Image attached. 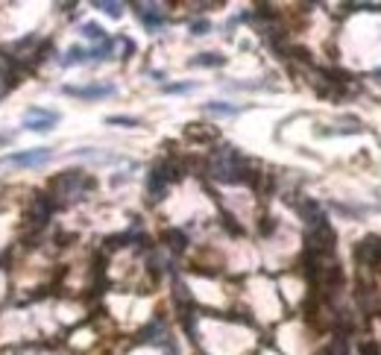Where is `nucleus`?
<instances>
[{
    "instance_id": "6",
    "label": "nucleus",
    "mask_w": 381,
    "mask_h": 355,
    "mask_svg": "<svg viewBox=\"0 0 381 355\" xmlns=\"http://www.w3.org/2000/svg\"><path fill=\"white\" fill-rule=\"evenodd\" d=\"M115 86H65V94H71V97H79V100H103V97H115Z\"/></svg>"
},
{
    "instance_id": "2",
    "label": "nucleus",
    "mask_w": 381,
    "mask_h": 355,
    "mask_svg": "<svg viewBox=\"0 0 381 355\" xmlns=\"http://www.w3.org/2000/svg\"><path fill=\"white\" fill-rule=\"evenodd\" d=\"M53 211H56L53 197L50 194H35L33 203H30V211H27V221H30L33 229H45L53 218Z\"/></svg>"
},
{
    "instance_id": "8",
    "label": "nucleus",
    "mask_w": 381,
    "mask_h": 355,
    "mask_svg": "<svg viewBox=\"0 0 381 355\" xmlns=\"http://www.w3.org/2000/svg\"><path fill=\"white\" fill-rule=\"evenodd\" d=\"M165 241H168V247L179 255V252H185V247H188V238H185V232H179V229H168L165 232Z\"/></svg>"
},
{
    "instance_id": "15",
    "label": "nucleus",
    "mask_w": 381,
    "mask_h": 355,
    "mask_svg": "<svg viewBox=\"0 0 381 355\" xmlns=\"http://www.w3.org/2000/svg\"><path fill=\"white\" fill-rule=\"evenodd\" d=\"M106 124H115V127H138L141 121H138V117H124V115H115V117H109Z\"/></svg>"
},
{
    "instance_id": "1",
    "label": "nucleus",
    "mask_w": 381,
    "mask_h": 355,
    "mask_svg": "<svg viewBox=\"0 0 381 355\" xmlns=\"http://www.w3.org/2000/svg\"><path fill=\"white\" fill-rule=\"evenodd\" d=\"M50 191H53L56 209H62V206L83 200L88 191H94V180L86 170H65V173H59L50 180Z\"/></svg>"
},
{
    "instance_id": "14",
    "label": "nucleus",
    "mask_w": 381,
    "mask_h": 355,
    "mask_svg": "<svg viewBox=\"0 0 381 355\" xmlns=\"http://www.w3.org/2000/svg\"><path fill=\"white\" fill-rule=\"evenodd\" d=\"M206 112H211V115H235L238 109L229 106V103H206Z\"/></svg>"
},
{
    "instance_id": "12",
    "label": "nucleus",
    "mask_w": 381,
    "mask_h": 355,
    "mask_svg": "<svg viewBox=\"0 0 381 355\" xmlns=\"http://www.w3.org/2000/svg\"><path fill=\"white\" fill-rule=\"evenodd\" d=\"M100 12H106V15H112V18H120V15H124V4H109V0H97V4H94Z\"/></svg>"
},
{
    "instance_id": "5",
    "label": "nucleus",
    "mask_w": 381,
    "mask_h": 355,
    "mask_svg": "<svg viewBox=\"0 0 381 355\" xmlns=\"http://www.w3.org/2000/svg\"><path fill=\"white\" fill-rule=\"evenodd\" d=\"M138 18H141V24L150 30V33H158V30H162L165 24H168V15H165V9L162 6H156V4H138Z\"/></svg>"
},
{
    "instance_id": "4",
    "label": "nucleus",
    "mask_w": 381,
    "mask_h": 355,
    "mask_svg": "<svg viewBox=\"0 0 381 355\" xmlns=\"http://www.w3.org/2000/svg\"><path fill=\"white\" fill-rule=\"evenodd\" d=\"M59 124V115L56 112H47V109H30L27 117H24V129H33V132H47Z\"/></svg>"
},
{
    "instance_id": "9",
    "label": "nucleus",
    "mask_w": 381,
    "mask_h": 355,
    "mask_svg": "<svg viewBox=\"0 0 381 355\" xmlns=\"http://www.w3.org/2000/svg\"><path fill=\"white\" fill-rule=\"evenodd\" d=\"M88 50L86 47H71L68 53H65V59H62V65L65 68H71V65H83V62H88Z\"/></svg>"
},
{
    "instance_id": "7",
    "label": "nucleus",
    "mask_w": 381,
    "mask_h": 355,
    "mask_svg": "<svg viewBox=\"0 0 381 355\" xmlns=\"http://www.w3.org/2000/svg\"><path fill=\"white\" fill-rule=\"evenodd\" d=\"M355 255H358V262L364 264V267L378 264L381 262V238H364V241L358 244Z\"/></svg>"
},
{
    "instance_id": "17",
    "label": "nucleus",
    "mask_w": 381,
    "mask_h": 355,
    "mask_svg": "<svg viewBox=\"0 0 381 355\" xmlns=\"http://www.w3.org/2000/svg\"><path fill=\"white\" fill-rule=\"evenodd\" d=\"M168 94H185V91H194V83H173V86H165Z\"/></svg>"
},
{
    "instance_id": "3",
    "label": "nucleus",
    "mask_w": 381,
    "mask_h": 355,
    "mask_svg": "<svg viewBox=\"0 0 381 355\" xmlns=\"http://www.w3.org/2000/svg\"><path fill=\"white\" fill-rule=\"evenodd\" d=\"M53 150L50 147H35V150H24V153H9L0 159V165H15V168H38L50 162Z\"/></svg>"
},
{
    "instance_id": "16",
    "label": "nucleus",
    "mask_w": 381,
    "mask_h": 355,
    "mask_svg": "<svg viewBox=\"0 0 381 355\" xmlns=\"http://www.w3.org/2000/svg\"><path fill=\"white\" fill-rule=\"evenodd\" d=\"M209 30H211V24L206 21V18H199V21H191V33H194V35H206Z\"/></svg>"
},
{
    "instance_id": "13",
    "label": "nucleus",
    "mask_w": 381,
    "mask_h": 355,
    "mask_svg": "<svg viewBox=\"0 0 381 355\" xmlns=\"http://www.w3.org/2000/svg\"><path fill=\"white\" fill-rule=\"evenodd\" d=\"M83 35L91 38V42H106V30L100 24H83Z\"/></svg>"
},
{
    "instance_id": "11",
    "label": "nucleus",
    "mask_w": 381,
    "mask_h": 355,
    "mask_svg": "<svg viewBox=\"0 0 381 355\" xmlns=\"http://www.w3.org/2000/svg\"><path fill=\"white\" fill-rule=\"evenodd\" d=\"M88 56L94 59V62H103V59L115 56V42H109V38H106V42H100L94 50H88Z\"/></svg>"
},
{
    "instance_id": "10",
    "label": "nucleus",
    "mask_w": 381,
    "mask_h": 355,
    "mask_svg": "<svg viewBox=\"0 0 381 355\" xmlns=\"http://www.w3.org/2000/svg\"><path fill=\"white\" fill-rule=\"evenodd\" d=\"M226 59L220 56V53H199L197 59H191V65H199V68H217V65H223Z\"/></svg>"
}]
</instances>
